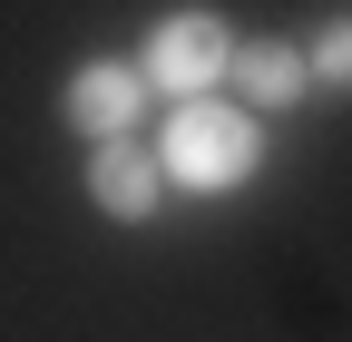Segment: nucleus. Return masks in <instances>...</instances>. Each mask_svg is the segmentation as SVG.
Returning a JSON list of instances; mask_svg holds the SVG:
<instances>
[{
    "label": "nucleus",
    "mask_w": 352,
    "mask_h": 342,
    "mask_svg": "<svg viewBox=\"0 0 352 342\" xmlns=\"http://www.w3.org/2000/svg\"><path fill=\"white\" fill-rule=\"evenodd\" d=\"M88 196H98V216H118V225H147L157 205H166V166H157V147H138V137L88 147Z\"/></svg>",
    "instance_id": "nucleus-4"
},
{
    "label": "nucleus",
    "mask_w": 352,
    "mask_h": 342,
    "mask_svg": "<svg viewBox=\"0 0 352 342\" xmlns=\"http://www.w3.org/2000/svg\"><path fill=\"white\" fill-rule=\"evenodd\" d=\"M303 59H314V89H352V10L303 39Z\"/></svg>",
    "instance_id": "nucleus-6"
},
{
    "label": "nucleus",
    "mask_w": 352,
    "mask_h": 342,
    "mask_svg": "<svg viewBox=\"0 0 352 342\" xmlns=\"http://www.w3.org/2000/svg\"><path fill=\"white\" fill-rule=\"evenodd\" d=\"M147 69L138 59H88V69H69V127L88 147H108V137H138V117H147Z\"/></svg>",
    "instance_id": "nucleus-3"
},
{
    "label": "nucleus",
    "mask_w": 352,
    "mask_h": 342,
    "mask_svg": "<svg viewBox=\"0 0 352 342\" xmlns=\"http://www.w3.org/2000/svg\"><path fill=\"white\" fill-rule=\"evenodd\" d=\"M226 89L254 108V117H274V108H294L303 89H314V59H303L294 49V39H245V49H235V78H226Z\"/></svg>",
    "instance_id": "nucleus-5"
},
{
    "label": "nucleus",
    "mask_w": 352,
    "mask_h": 342,
    "mask_svg": "<svg viewBox=\"0 0 352 342\" xmlns=\"http://www.w3.org/2000/svg\"><path fill=\"white\" fill-rule=\"evenodd\" d=\"M157 166H166V186H186V196H235L264 166V117L245 98H186V108H166Z\"/></svg>",
    "instance_id": "nucleus-1"
},
{
    "label": "nucleus",
    "mask_w": 352,
    "mask_h": 342,
    "mask_svg": "<svg viewBox=\"0 0 352 342\" xmlns=\"http://www.w3.org/2000/svg\"><path fill=\"white\" fill-rule=\"evenodd\" d=\"M235 49H245V39L215 20V10H166V20L147 30L138 69H147V89H157V98L186 108V98H215V89L235 78Z\"/></svg>",
    "instance_id": "nucleus-2"
}]
</instances>
